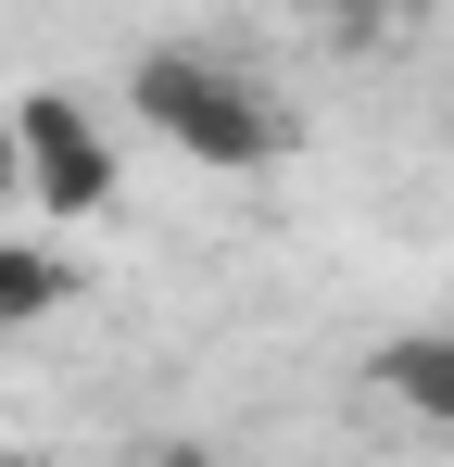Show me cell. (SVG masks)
<instances>
[{"instance_id":"obj_1","label":"cell","mask_w":454,"mask_h":467,"mask_svg":"<svg viewBox=\"0 0 454 467\" xmlns=\"http://www.w3.org/2000/svg\"><path fill=\"white\" fill-rule=\"evenodd\" d=\"M139 127H164L190 164H215V177H253V164H278V114L253 101L240 77H215L202 51H139Z\"/></svg>"},{"instance_id":"obj_2","label":"cell","mask_w":454,"mask_h":467,"mask_svg":"<svg viewBox=\"0 0 454 467\" xmlns=\"http://www.w3.org/2000/svg\"><path fill=\"white\" fill-rule=\"evenodd\" d=\"M13 140H26V190H38V215H114V140L88 127V101H64V88H26L13 101Z\"/></svg>"},{"instance_id":"obj_3","label":"cell","mask_w":454,"mask_h":467,"mask_svg":"<svg viewBox=\"0 0 454 467\" xmlns=\"http://www.w3.org/2000/svg\"><path fill=\"white\" fill-rule=\"evenodd\" d=\"M366 391L417 430H454V328H391L366 354Z\"/></svg>"},{"instance_id":"obj_4","label":"cell","mask_w":454,"mask_h":467,"mask_svg":"<svg viewBox=\"0 0 454 467\" xmlns=\"http://www.w3.org/2000/svg\"><path fill=\"white\" fill-rule=\"evenodd\" d=\"M76 265L64 253H38V240H0V328H38V316H64Z\"/></svg>"},{"instance_id":"obj_5","label":"cell","mask_w":454,"mask_h":467,"mask_svg":"<svg viewBox=\"0 0 454 467\" xmlns=\"http://www.w3.org/2000/svg\"><path fill=\"white\" fill-rule=\"evenodd\" d=\"M0 202H26V140H13V114H0Z\"/></svg>"},{"instance_id":"obj_6","label":"cell","mask_w":454,"mask_h":467,"mask_svg":"<svg viewBox=\"0 0 454 467\" xmlns=\"http://www.w3.org/2000/svg\"><path fill=\"white\" fill-rule=\"evenodd\" d=\"M151 467H227V455H215V442H164Z\"/></svg>"},{"instance_id":"obj_7","label":"cell","mask_w":454,"mask_h":467,"mask_svg":"<svg viewBox=\"0 0 454 467\" xmlns=\"http://www.w3.org/2000/svg\"><path fill=\"white\" fill-rule=\"evenodd\" d=\"M0 467H51V455H0Z\"/></svg>"}]
</instances>
